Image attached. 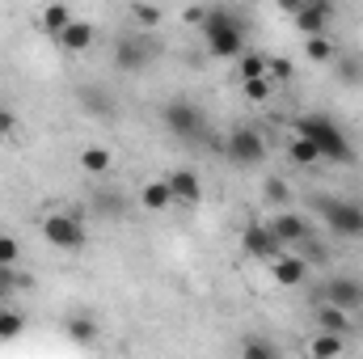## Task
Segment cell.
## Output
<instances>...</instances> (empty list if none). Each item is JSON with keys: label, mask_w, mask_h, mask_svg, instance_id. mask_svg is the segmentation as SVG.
<instances>
[{"label": "cell", "mask_w": 363, "mask_h": 359, "mask_svg": "<svg viewBox=\"0 0 363 359\" xmlns=\"http://www.w3.org/2000/svg\"><path fill=\"white\" fill-rule=\"evenodd\" d=\"M267 77H271L274 85H283V81H291V64H287L283 55H271V60H267Z\"/></svg>", "instance_id": "obj_31"}, {"label": "cell", "mask_w": 363, "mask_h": 359, "mask_svg": "<svg viewBox=\"0 0 363 359\" xmlns=\"http://www.w3.org/2000/svg\"><path fill=\"white\" fill-rule=\"evenodd\" d=\"M161 118H165L169 136H182V140H199V136H203V123H207V114H203L190 97H174V101L161 110Z\"/></svg>", "instance_id": "obj_6"}, {"label": "cell", "mask_w": 363, "mask_h": 359, "mask_svg": "<svg viewBox=\"0 0 363 359\" xmlns=\"http://www.w3.org/2000/svg\"><path fill=\"white\" fill-rule=\"evenodd\" d=\"M267 267H271V279L279 283V287H300V283L308 279V263H304L300 254H287V250L274 254Z\"/></svg>", "instance_id": "obj_13"}, {"label": "cell", "mask_w": 363, "mask_h": 359, "mask_svg": "<svg viewBox=\"0 0 363 359\" xmlns=\"http://www.w3.org/2000/svg\"><path fill=\"white\" fill-rule=\"evenodd\" d=\"M68 334H72V343L93 347V338H97V326H93L89 317H72V321H68Z\"/></svg>", "instance_id": "obj_26"}, {"label": "cell", "mask_w": 363, "mask_h": 359, "mask_svg": "<svg viewBox=\"0 0 363 359\" xmlns=\"http://www.w3.org/2000/svg\"><path fill=\"white\" fill-rule=\"evenodd\" d=\"M296 30L308 38V34H325V26H330V17H334V0H304L296 13Z\"/></svg>", "instance_id": "obj_11"}, {"label": "cell", "mask_w": 363, "mask_h": 359, "mask_svg": "<svg viewBox=\"0 0 363 359\" xmlns=\"http://www.w3.org/2000/svg\"><path fill=\"white\" fill-rule=\"evenodd\" d=\"M93 43H97V30H93V21H85V17H72V21L60 30V38H55V47H60L64 55H85Z\"/></svg>", "instance_id": "obj_10"}, {"label": "cell", "mask_w": 363, "mask_h": 359, "mask_svg": "<svg viewBox=\"0 0 363 359\" xmlns=\"http://www.w3.org/2000/svg\"><path fill=\"white\" fill-rule=\"evenodd\" d=\"M21 258V241L13 233H0V267H17Z\"/></svg>", "instance_id": "obj_28"}, {"label": "cell", "mask_w": 363, "mask_h": 359, "mask_svg": "<svg viewBox=\"0 0 363 359\" xmlns=\"http://www.w3.org/2000/svg\"><path fill=\"white\" fill-rule=\"evenodd\" d=\"M267 224L274 228V237L283 241V250H287V245H304V241L313 237V224H308V216H300V211H291V207H279Z\"/></svg>", "instance_id": "obj_9"}, {"label": "cell", "mask_w": 363, "mask_h": 359, "mask_svg": "<svg viewBox=\"0 0 363 359\" xmlns=\"http://www.w3.org/2000/svg\"><path fill=\"white\" fill-rule=\"evenodd\" d=\"M274 4H279V9H283V13H296V9H300V4H304V0H274Z\"/></svg>", "instance_id": "obj_34"}, {"label": "cell", "mask_w": 363, "mask_h": 359, "mask_svg": "<svg viewBox=\"0 0 363 359\" xmlns=\"http://www.w3.org/2000/svg\"><path fill=\"white\" fill-rule=\"evenodd\" d=\"M241 355H245V359H274V343H262V338H245V343H241Z\"/></svg>", "instance_id": "obj_30"}, {"label": "cell", "mask_w": 363, "mask_h": 359, "mask_svg": "<svg viewBox=\"0 0 363 359\" xmlns=\"http://www.w3.org/2000/svg\"><path fill=\"white\" fill-rule=\"evenodd\" d=\"M321 292H325L321 300H330V304H342V309H351V313L363 304V287H359V283H351V279H334V283H325Z\"/></svg>", "instance_id": "obj_17"}, {"label": "cell", "mask_w": 363, "mask_h": 359, "mask_svg": "<svg viewBox=\"0 0 363 359\" xmlns=\"http://www.w3.org/2000/svg\"><path fill=\"white\" fill-rule=\"evenodd\" d=\"M274 85L271 77H254V81H241V93H245V101H271L274 97Z\"/></svg>", "instance_id": "obj_25"}, {"label": "cell", "mask_w": 363, "mask_h": 359, "mask_svg": "<svg viewBox=\"0 0 363 359\" xmlns=\"http://www.w3.org/2000/svg\"><path fill=\"white\" fill-rule=\"evenodd\" d=\"M304 55H308V64H334L338 60V47L325 34H308L304 38Z\"/></svg>", "instance_id": "obj_23"}, {"label": "cell", "mask_w": 363, "mask_h": 359, "mask_svg": "<svg viewBox=\"0 0 363 359\" xmlns=\"http://www.w3.org/2000/svg\"><path fill=\"white\" fill-rule=\"evenodd\" d=\"M224 157H228L233 165H241V170H254V165L267 161V136H262L258 127L241 123V127L228 131V140H224Z\"/></svg>", "instance_id": "obj_5"}, {"label": "cell", "mask_w": 363, "mask_h": 359, "mask_svg": "<svg viewBox=\"0 0 363 359\" xmlns=\"http://www.w3.org/2000/svg\"><path fill=\"white\" fill-rule=\"evenodd\" d=\"M165 182H169V190H174V203H182V207H194V203L203 199V182H199L194 170H174Z\"/></svg>", "instance_id": "obj_14"}, {"label": "cell", "mask_w": 363, "mask_h": 359, "mask_svg": "<svg viewBox=\"0 0 363 359\" xmlns=\"http://www.w3.org/2000/svg\"><path fill=\"white\" fill-rule=\"evenodd\" d=\"M287 161H291V165H300V170H308V165H321V153H317V144H313V140H304V136H296V131H291Z\"/></svg>", "instance_id": "obj_21"}, {"label": "cell", "mask_w": 363, "mask_h": 359, "mask_svg": "<svg viewBox=\"0 0 363 359\" xmlns=\"http://www.w3.org/2000/svg\"><path fill=\"white\" fill-rule=\"evenodd\" d=\"M267 203H271V207H287V203H291V190H287V182L283 178L267 182Z\"/></svg>", "instance_id": "obj_29"}, {"label": "cell", "mask_w": 363, "mask_h": 359, "mask_svg": "<svg viewBox=\"0 0 363 359\" xmlns=\"http://www.w3.org/2000/svg\"><path fill=\"white\" fill-rule=\"evenodd\" d=\"M140 203L148 207V211H169L174 207V190H169V182L165 178H152L140 186Z\"/></svg>", "instance_id": "obj_19"}, {"label": "cell", "mask_w": 363, "mask_h": 359, "mask_svg": "<svg viewBox=\"0 0 363 359\" xmlns=\"http://www.w3.org/2000/svg\"><path fill=\"white\" fill-rule=\"evenodd\" d=\"M21 330H26V317H21V313H13V309H0V343L17 338Z\"/></svg>", "instance_id": "obj_27"}, {"label": "cell", "mask_w": 363, "mask_h": 359, "mask_svg": "<svg viewBox=\"0 0 363 359\" xmlns=\"http://www.w3.org/2000/svg\"><path fill=\"white\" fill-rule=\"evenodd\" d=\"M291 131L304 136V140H313L317 153H321V161H330V165H355V148H351L347 131L330 114H300V118H291Z\"/></svg>", "instance_id": "obj_1"}, {"label": "cell", "mask_w": 363, "mask_h": 359, "mask_svg": "<svg viewBox=\"0 0 363 359\" xmlns=\"http://www.w3.org/2000/svg\"><path fill=\"white\" fill-rule=\"evenodd\" d=\"M313 326H317V330H330V334H347V338H351V330H355V313H351V309H342V304L321 300V304L313 309Z\"/></svg>", "instance_id": "obj_12"}, {"label": "cell", "mask_w": 363, "mask_h": 359, "mask_svg": "<svg viewBox=\"0 0 363 359\" xmlns=\"http://www.w3.org/2000/svg\"><path fill=\"white\" fill-rule=\"evenodd\" d=\"M199 30H203L207 55H216V60H237V55L245 51V26H241V17H237L233 9L211 4Z\"/></svg>", "instance_id": "obj_2"}, {"label": "cell", "mask_w": 363, "mask_h": 359, "mask_svg": "<svg viewBox=\"0 0 363 359\" xmlns=\"http://www.w3.org/2000/svg\"><path fill=\"white\" fill-rule=\"evenodd\" d=\"M267 60H271V55H262V51H241V55H237V77H241V81L267 77Z\"/></svg>", "instance_id": "obj_24"}, {"label": "cell", "mask_w": 363, "mask_h": 359, "mask_svg": "<svg viewBox=\"0 0 363 359\" xmlns=\"http://www.w3.org/2000/svg\"><path fill=\"white\" fill-rule=\"evenodd\" d=\"M17 136V114L9 106H0V140H13Z\"/></svg>", "instance_id": "obj_32"}, {"label": "cell", "mask_w": 363, "mask_h": 359, "mask_svg": "<svg viewBox=\"0 0 363 359\" xmlns=\"http://www.w3.org/2000/svg\"><path fill=\"white\" fill-rule=\"evenodd\" d=\"M317 216H321V224L334 237H347V241H359L363 237V203H351V199H317Z\"/></svg>", "instance_id": "obj_4"}, {"label": "cell", "mask_w": 363, "mask_h": 359, "mask_svg": "<svg viewBox=\"0 0 363 359\" xmlns=\"http://www.w3.org/2000/svg\"><path fill=\"white\" fill-rule=\"evenodd\" d=\"M81 170H85L89 178L114 174V148H106V144H85V148H81Z\"/></svg>", "instance_id": "obj_15"}, {"label": "cell", "mask_w": 363, "mask_h": 359, "mask_svg": "<svg viewBox=\"0 0 363 359\" xmlns=\"http://www.w3.org/2000/svg\"><path fill=\"white\" fill-rule=\"evenodd\" d=\"M72 17H77V13H72L64 0H51V4H43V13H38V30L51 34V38H60V30H64Z\"/></svg>", "instance_id": "obj_18"}, {"label": "cell", "mask_w": 363, "mask_h": 359, "mask_svg": "<svg viewBox=\"0 0 363 359\" xmlns=\"http://www.w3.org/2000/svg\"><path fill=\"white\" fill-rule=\"evenodd\" d=\"M241 250H245L250 258H258V263H271L274 254H283V241L274 237V228L267 224V220H258V224H245Z\"/></svg>", "instance_id": "obj_8"}, {"label": "cell", "mask_w": 363, "mask_h": 359, "mask_svg": "<svg viewBox=\"0 0 363 359\" xmlns=\"http://www.w3.org/2000/svg\"><path fill=\"white\" fill-rule=\"evenodd\" d=\"M157 60V47L148 38H118L114 43V68L118 72H144Z\"/></svg>", "instance_id": "obj_7"}, {"label": "cell", "mask_w": 363, "mask_h": 359, "mask_svg": "<svg viewBox=\"0 0 363 359\" xmlns=\"http://www.w3.org/2000/svg\"><path fill=\"white\" fill-rule=\"evenodd\" d=\"M127 17H131V26H135V30H157V26L165 21L161 4H148V0H135V4L127 9Z\"/></svg>", "instance_id": "obj_22"}, {"label": "cell", "mask_w": 363, "mask_h": 359, "mask_svg": "<svg viewBox=\"0 0 363 359\" xmlns=\"http://www.w3.org/2000/svg\"><path fill=\"white\" fill-rule=\"evenodd\" d=\"M38 233L47 237V245H55V250H64V254H77V250L89 245V228H85L81 216H72V211H47L43 224H38Z\"/></svg>", "instance_id": "obj_3"}, {"label": "cell", "mask_w": 363, "mask_h": 359, "mask_svg": "<svg viewBox=\"0 0 363 359\" xmlns=\"http://www.w3.org/2000/svg\"><path fill=\"white\" fill-rule=\"evenodd\" d=\"M77 101H81V110H89V114H101V118L118 114V101H114L110 93L101 89V85H81V89H77Z\"/></svg>", "instance_id": "obj_16"}, {"label": "cell", "mask_w": 363, "mask_h": 359, "mask_svg": "<svg viewBox=\"0 0 363 359\" xmlns=\"http://www.w3.org/2000/svg\"><path fill=\"white\" fill-rule=\"evenodd\" d=\"M203 17H207V9H186V26H194V30H199V26H203Z\"/></svg>", "instance_id": "obj_33"}, {"label": "cell", "mask_w": 363, "mask_h": 359, "mask_svg": "<svg viewBox=\"0 0 363 359\" xmlns=\"http://www.w3.org/2000/svg\"><path fill=\"white\" fill-rule=\"evenodd\" d=\"M347 343H351L347 334H330V330H317V334L304 343V351H308V355H317V359H330V355H342V351H347Z\"/></svg>", "instance_id": "obj_20"}]
</instances>
